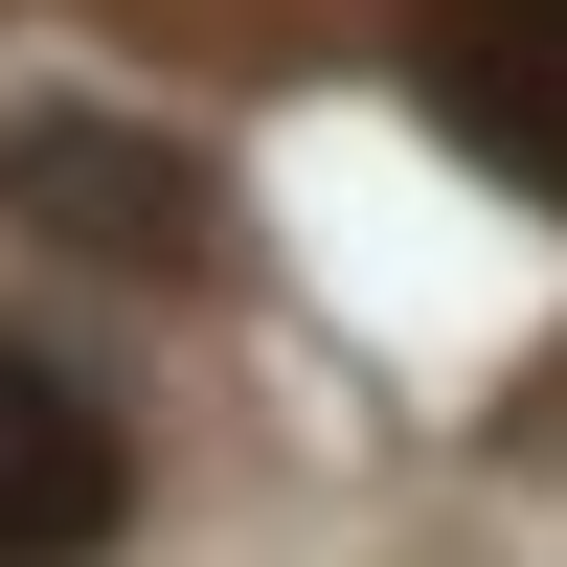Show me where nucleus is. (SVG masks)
<instances>
[{
  "mask_svg": "<svg viewBox=\"0 0 567 567\" xmlns=\"http://www.w3.org/2000/svg\"><path fill=\"white\" fill-rule=\"evenodd\" d=\"M0 205L91 272H227V182L114 91H0Z\"/></svg>",
  "mask_w": 567,
  "mask_h": 567,
  "instance_id": "f257e3e1",
  "label": "nucleus"
},
{
  "mask_svg": "<svg viewBox=\"0 0 567 567\" xmlns=\"http://www.w3.org/2000/svg\"><path fill=\"white\" fill-rule=\"evenodd\" d=\"M432 91H454L523 182H567V0H432Z\"/></svg>",
  "mask_w": 567,
  "mask_h": 567,
  "instance_id": "7ed1b4c3",
  "label": "nucleus"
},
{
  "mask_svg": "<svg viewBox=\"0 0 567 567\" xmlns=\"http://www.w3.org/2000/svg\"><path fill=\"white\" fill-rule=\"evenodd\" d=\"M136 523V454H114V409L91 386H45L23 341H0V567H91Z\"/></svg>",
  "mask_w": 567,
  "mask_h": 567,
  "instance_id": "f03ea898",
  "label": "nucleus"
}]
</instances>
